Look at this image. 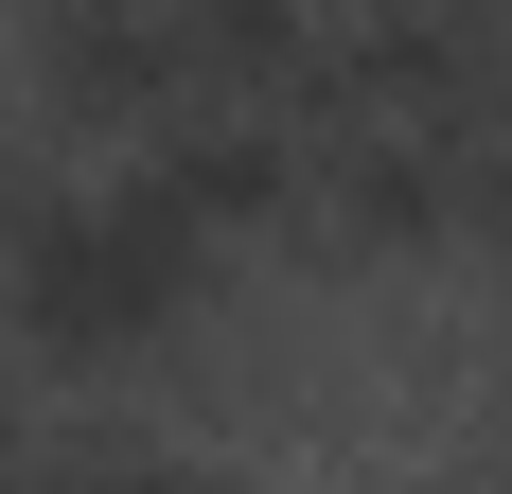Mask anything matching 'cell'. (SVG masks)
<instances>
[{"label": "cell", "mask_w": 512, "mask_h": 494, "mask_svg": "<svg viewBox=\"0 0 512 494\" xmlns=\"http://www.w3.org/2000/svg\"><path fill=\"white\" fill-rule=\"evenodd\" d=\"M18 195H36V177H18V142H0V230H18Z\"/></svg>", "instance_id": "cell-4"}, {"label": "cell", "mask_w": 512, "mask_h": 494, "mask_svg": "<svg viewBox=\"0 0 512 494\" xmlns=\"http://www.w3.org/2000/svg\"><path fill=\"white\" fill-rule=\"evenodd\" d=\"M460 230H477V247L512 265V106H495V124L460 142Z\"/></svg>", "instance_id": "cell-3"}, {"label": "cell", "mask_w": 512, "mask_h": 494, "mask_svg": "<svg viewBox=\"0 0 512 494\" xmlns=\"http://www.w3.org/2000/svg\"><path fill=\"white\" fill-rule=\"evenodd\" d=\"M212 265H230V247L159 195L142 159L36 177L18 230H0V336L53 353V371H142V353H177V336L212 318Z\"/></svg>", "instance_id": "cell-1"}, {"label": "cell", "mask_w": 512, "mask_h": 494, "mask_svg": "<svg viewBox=\"0 0 512 494\" xmlns=\"http://www.w3.org/2000/svg\"><path fill=\"white\" fill-rule=\"evenodd\" d=\"M36 106L106 124V142H159L177 106H212V18L195 0H106V18H36Z\"/></svg>", "instance_id": "cell-2"}]
</instances>
